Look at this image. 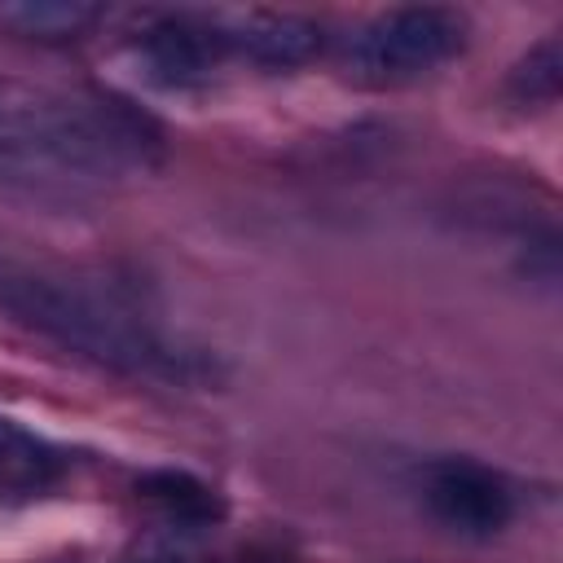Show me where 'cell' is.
I'll return each instance as SVG.
<instances>
[{"label":"cell","mask_w":563,"mask_h":563,"mask_svg":"<svg viewBox=\"0 0 563 563\" xmlns=\"http://www.w3.org/2000/svg\"><path fill=\"white\" fill-rule=\"evenodd\" d=\"M0 312L53 339L57 347L97 361L106 369H119L128 378H154L176 387L220 383L216 356L163 334L110 290H97L66 273H48L0 255Z\"/></svg>","instance_id":"6da1fadb"},{"label":"cell","mask_w":563,"mask_h":563,"mask_svg":"<svg viewBox=\"0 0 563 563\" xmlns=\"http://www.w3.org/2000/svg\"><path fill=\"white\" fill-rule=\"evenodd\" d=\"M163 154V132L123 97L106 92H31L0 79V176L110 180L145 172Z\"/></svg>","instance_id":"7a4b0ae2"},{"label":"cell","mask_w":563,"mask_h":563,"mask_svg":"<svg viewBox=\"0 0 563 563\" xmlns=\"http://www.w3.org/2000/svg\"><path fill=\"white\" fill-rule=\"evenodd\" d=\"M466 40V22L440 4H409L374 18L347 40V70L369 84H405L444 66Z\"/></svg>","instance_id":"3957f363"},{"label":"cell","mask_w":563,"mask_h":563,"mask_svg":"<svg viewBox=\"0 0 563 563\" xmlns=\"http://www.w3.org/2000/svg\"><path fill=\"white\" fill-rule=\"evenodd\" d=\"M422 493H427L431 515L462 537H493L515 515V501H510V488L501 484V475H493L488 466L466 462V457L435 462L427 471Z\"/></svg>","instance_id":"277c9868"},{"label":"cell","mask_w":563,"mask_h":563,"mask_svg":"<svg viewBox=\"0 0 563 563\" xmlns=\"http://www.w3.org/2000/svg\"><path fill=\"white\" fill-rule=\"evenodd\" d=\"M224 44L216 22H189V18H163L141 35V66L163 88H194L211 79V66L220 62Z\"/></svg>","instance_id":"5b68a950"},{"label":"cell","mask_w":563,"mask_h":563,"mask_svg":"<svg viewBox=\"0 0 563 563\" xmlns=\"http://www.w3.org/2000/svg\"><path fill=\"white\" fill-rule=\"evenodd\" d=\"M224 53H242L260 66H299L321 48V31L299 13H238L229 22H216Z\"/></svg>","instance_id":"8992f818"},{"label":"cell","mask_w":563,"mask_h":563,"mask_svg":"<svg viewBox=\"0 0 563 563\" xmlns=\"http://www.w3.org/2000/svg\"><path fill=\"white\" fill-rule=\"evenodd\" d=\"M62 471H66V453L57 444H48L44 435L0 413V497L4 501H31L48 493L62 479Z\"/></svg>","instance_id":"52a82bcc"},{"label":"cell","mask_w":563,"mask_h":563,"mask_svg":"<svg viewBox=\"0 0 563 563\" xmlns=\"http://www.w3.org/2000/svg\"><path fill=\"white\" fill-rule=\"evenodd\" d=\"M101 13L106 9L88 4V0H13V4H0V26H9L13 35H26V40L57 44V40L84 35Z\"/></svg>","instance_id":"ba28073f"},{"label":"cell","mask_w":563,"mask_h":563,"mask_svg":"<svg viewBox=\"0 0 563 563\" xmlns=\"http://www.w3.org/2000/svg\"><path fill=\"white\" fill-rule=\"evenodd\" d=\"M136 493L145 501H154L176 523H207V519L220 515L216 493L207 484H198L194 475H185V471H150V475L136 479Z\"/></svg>","instance_id":"9c48e42d"},{"label":"cell","mask_w":563,"mask_h":563,"mask_svg":"<svg viewBox=\"0 0 563 563\" xmlns=\"http://www.w3.org/2000/svg\"><path fill=\"white\" fill-rule=\"evenodd\" d=\"M563 84V44L559 40H541L515 70V92L523 101H554Z\"/></svg>","instance_id":"30bf717a"},{"label":"cell","mask_w":563,"mask_h":563,"mask_svg":"<svg viewBox=\"0 0 563 563\" xmlns=\"http://www.w3.org/2000/svg\"><path fill=\"white\" fill-rule=\"evenodd\" d=\"M132 563H180V559H176V554H167V550H150V554L132 559Z\"/></svg>","instance_id":"8fae6325"},{"label":"cell","mask_w":563,"mask_h":563,"mask_svg":"<svg viewBox=\"0 0 563 563\" xmlns=\"http://www.w3.org/2000/svg\"><path fill=\"white\" fill-rule=\"evenodd\" d=\"M238 563H282V559H238Z\"/></svg>","instance_id":"7c38bea8"}]
</instances>
